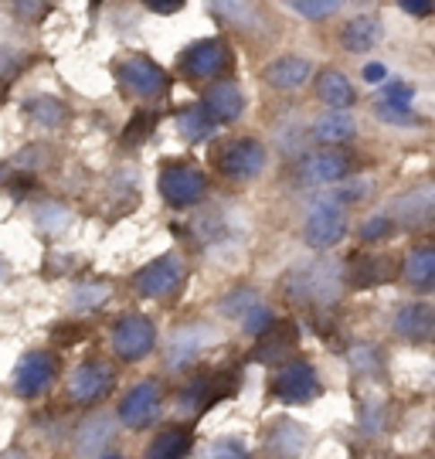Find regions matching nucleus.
<instances>
[{
    "label": "nucleus",
    "mask_w": 435,
    "mask_h": 459,
    "mask_svg": "<svg viewBox=\"0 0 435 459\" xmlns=\"http://www.w3.org/2000/svg\"><path fill=\"white\" fill-rule=\"evenodd\" d=\"M340 286H344V276H340V265L334 263H309V265H296L290 276H286V293L290 299H300V303H337Z\"/></svg>",
    "instance_id": "f257e3e1"
},
{
    "label": "nucleus",
    "mask_w": 435,
    "mask_h": 459,
    "mask_svg": "<svg viewBox=\"0 0 435 459\" xmlns=\"http://www.w3.org/2000/svg\"><path fill=\"white\" fill-rule=\"evenodd\" d=\"M204 191H208L204 174L187 164H170L161 174V195L174 208H191V204H197L204 197Z\"/></svg>",
    "instance_id": "f03ea898"
},
{
    "label": "nucleus",
    "mask_w": 435,
    "mask_h": 459,
    "mask_svg": "<svg viewBox=\"0 0 435 459\" xmlns=\"http://www.w3.org/2000/svg\"><path fill=\"white\" fill-rule=\"evenodd\" d=\"M347 235V214L337 201H320L303 225V238L313 248H334Z\"/></svg>",
    "instance_id": "7ed1b4c3"
},
{
    "label": "nucleus",
    "mask_w": 435,
    "mask_h": 459,
    "mask_svg": "<svg viewBox=\"0 0 435 459\" xmlns=\"http://www.w3.org/2000/svg\"><path fill=\"white\" fill-rule=\"evenodd\" d=\"M320 392H323V385H320V377H317V371H313L309 364H300V361L290 364V368H283L273 381V394L279 402H286V405H307V402H313Z\"/></svg>",
    "instance_id": "20e7f679"
},
{
    "label": "nucleus",
    "mask_w": 435,
    "mask_h": 459,
    "mask_svg": "<svg viewBox=\"0 0 435 459\" xmlns=\"http://www.w3.org/2000/svg\"><path fill=\"white\" fill-rule=\"evenodd\" d=\"M218 167L222 174L235 178V181H245V178H256L258 170L265 167V150L258 140H231L218 150Z\"/></svg>",
    "instance_id": "39448f33"
},
{
    "label": "nucleus",
    "mask_w": 435,
    "mask_h": 459,
    "mask_svg": "<svg viewBox=\"0 0 435 459\" xmlns=\"http://www.w3.org/2000/svg\"><path fill=\"white\" fill-rule=\"evenodd\" d=\"M157 344V330L150 320L144 316H126L119 320V327L113 333V347L123 361H136V358H146Z\"/></svg>",
    "instance_id": "423d86ee"
},
{
    "label": "nucleus",
    "mask_w": 435,
    "mask_h": 459,
    "mask_svg": "<svg viewBox=\"0 0 435 459\" xmlns=\"http://www.w3.org/2000/svg\"><path fill=\"white\" fill-rule=\"evenodd\" d=\"M180 282H184V263H180L178 255H163V259H157L153 265H146L144 273L136 276V290L144 296L161 299V296L178 293Z\"/></svg>",
    "instance_id": "0eeeda50"
},
{
    "label": "nucleus",
    "mask_w": 435,
    "mask_h": 459,
    "mask_svg": "<svg viewBox=\"0 0 435 459\" xmlns=\"http://www.w3.org/2000/svg\"><path fill=\"white\" fill-rule=\"evenodd\" d=\"M157 415H161V388H157V381H140V385L123 398V405H119V419H123L129 429L150 426Z\"/></svg>",
    "instance_id": "6e6552de"
},
{
    "label": "nucleus",
    "mask_w": 435,
    "mask_h": 459,
    "mask_svg": "<svg viewBox=\"0 0 435 459\" xmlns=\"http://www.w3.org/2000/svg\"><path fill=\"white\" fill-rule=\"evenodd\" d=\"M55 371H58V361H55L51 354H45V351L28 354V358L21 361V368H17V375H14L17 394H21V398H38V394L51 385Z\"/></svg>",
    "instance_id": "1a4fd4ad"
},
{
    "label": "nucleus",
    "mask_w": 435,
    "mask_h": 459,
    "mask_svg": "<svg viewBox=\"0 0 435 459\" xmlns=\"http://www.w3.org/2000/svg\"><path fill=\"white\" fill-rule=\"evenodd\" d=\"M228 62H231L228 48L222 45V41L211 38V41H197L194 48H187L180 68H184L187 75H194V79H214L218 72H225Z\"/></svg>",
    "instance_id": "9d476101"
},
{
    "label": "nucleus",
    "mask_w": 435,
    "mask_h": 459,
    "mask_svg": "<svg viewBox=\"0 0 435 459\" xmlns=\"http://www.w3.org/2000/svg\"><path fill=\"white\" fill-rule=\"evenodd\" d=\"M119 79L126 82V89H133L136 96H144V99L161 96L163 89H167V75H163L150 58H144V55L123 62V65H119Z\"/></svg>",
    "instance_id": "9b49d317"
},
{
    "label": "nucleus",
    "mask_w": 435,
    "mask_h": 459,
    "mask_svg": "<svg viewBox=\"0 0 435 459\" xmlns=\"http://www.w3.org/2000/svg\"><path fill=\"white\" fill-rule=\"evenodd\" d=\"M296 344H300V333H296V327H292L290 320H283V324H269V327L262 330L256 361H262V364L283 361V358H290L292 351H296Z\"/></svg>",
    "instance_id": "f8f14e48"
},
{
    "label": "nucleus",
    "mask_w": 435,
    "mask_h": 459,
    "mask_svg": "<svg viewBox=\"0 0 435 459\" xmlns=\"http://www.w3.org/2000/svg\"><path fill=\"white\" fill-rule=\"evenodd\" d=\"M242 106L245 99L239 92V85L235 82H218L208 89V96H204V113L214 119V123H231V119H239L242 116Z\"/></svg>",
    "instance_id": "ddd939ff"
},
{
    "label": "nucleus",
    "mask_w": 435,
    "mask_h": 459,
    "mask_svg": "<svg viewBox=\"0 0 435 459\" xmlns=\"http://www.w3.org/2000/svg\"><path fill=\"white\" fill-rule=\"evenodd\" d=\"M109 385H113V371L106 364L89 361L82 364L75 377H72V398L75 402H92V398H102L109 392Z\"/></svg>",
    "instance_id": "4468645a"
},
{
    "label": "nucleus",
    "mask_w": 435,
    "mask_h": 459,
    "mask_svg": "<svg viewBox=\"0 0 435 459\" xmlns=\"http://www.w3.org/2000/svg\"><path fill=\"white\" fill-rule=\"evenodd\" d=\"M262 75H265V82L273 85V89L290 92V89H300V85L309 79V62L300 58V55H283V58H275Z\"/></svg>",
    "instance_id": "2eb2a0df"
},
{
    "label": "nucleus",
    "mask_w": 435,
    "mask_h": 459,
    "mask_svg": "<svg viewBox=\"0 0 435 459\" xmlns=\"http://www.w3.org/2000/svg\"><path fill=\"white\" fill-rule=\"evenodd\" d=\"M351 174V157L347 153H317L303 164V181L307 184H334Z\"/></svg>",
    "instance_id": "dca6fc26"
},
{
    "label": "nucleus",
    "mask_w": 435,
    "mask_h": 459,
    "mask_svg": "<svg viewBox=\"0 0 435 459\" xmlns=\"http://www.w3.org/2000/svg\"><path fill=\"white\" fill-rule=\"evenodd\" d=\"M432 327H435V313L432 307H425V303H408L402 313H398V320H395V330L408 337V341H429L432 337Z\"/></svg>",
    "instance_id": "f3484780"
},
{
    "label": "nucleus",
    "mask_w": 435,
    "mask_h": 459,
    "mask_svg": "<svg viewBox=\"0 0 435 459\" xmlns=\"http://www.w3.org/2000/svg\"><path fill=\"white\" fill-rule=\"evenodd\" d=\"M211 11L218 14V21H225L231 28H258L262 24V14L252 0H208Z\"/></svg>",
    "instance_id": "a211bd4d"
},
{
    "label": "nucleus",
    "mask_w": 435,
    "mask_h": 459,
    "mask_svg": "<svg viewBox=\"0 0 435 459\" xmlns=\"http://www.w3.org/2000/svg\"><path fill=\"white\" fill-rule=\"evenodd\" d=\"M191 453V432L187 429H163L153 439V446L146 449V459H184Z\"/></svg>",
    "instance_id": "6ab92c4d"
},
{
    "label": "nucleus",
    "mask_w": 435,
    "mask_h": 459,
    "mask_svg": "<svg viewBox=\"0 0 435 459\" xmlns=\"http://www.w3.org/2000/svg\"><path fill=\"white\" fill-rule=\"evenodd\" d=\"M351 282L354 286H378V282H387L391 279V259L385 255H354L351 259Z\"/></svg>",
    "instance_id": "aec40b11"
},
{
    "label": "nucleus",
    "mask_w": 435,
    "mask_h": 459,
    "mask_svg": "<svg viewBox=\"0 0 435 459\" xmlns=\"http://www.w3.org/2000/svg\"><path fill=\"white\" fill-rule=\"evenodd\" d=\"M307 446V429H300L296 422H275L273 436H269V449L279 459H296Z\"/></svg>",
    "instance_id": "412c9836"
},
{
    "label": "nucleus",
    "mask_w": 435,
    "mask_h": 459,
    "mask_svg": "<svg viewBox=\"0 0 435 459\" xmlns=\"http://www.w3.org/2000/svg\"><path fill=\"white\" fill-rule=\"evenodd\" d=\"M340 41H344L347 51H371L374 45L381 41V24H378L374 17H354V21L344 28Z\"/></svg>",
    "instance_id": "4be33fe9"
},
{
    "label": "nucleus",
    "mask_w": 435,
    "mask_h": 459,
    "mask_svg": "<svg viewBox=\"0 0 435 459\" xmlns=\"http://www.w3.org/2000/svg\"><path fill=\"white\" fill-rule=\"evenodd\" d=\"M354 133H357V123L347 109H334V113H326L317 123V140H323V143H347Z\"/></svg>",
    "instance_id": "5701e85b"
},
{
    "label": "nucleus",
    "mask_w": 435,
    "mask_h": 459,
    "mask_svg": "<svg viewBox=\"0 0 435 459\" xmlns=\"http://www.w3.org/2000/svg\"><path fill=\"white\" fill-rule=\"evenodd\" d=\"M320 96L326 106L347 109V106H354V85L347 82L340 72H326V75L320 79Z\"/></svg>",
    "instance_id": "b1692460"
},
{
    "label": "nucleus",
    "mask_w": 435,
    "mask_h": 459,
    "mask_svg": "<svg viewBox=\"0 0 435 459\" xmlns=\"http://www.w3.org/2000/svg\"><path fill=\"white\" fill-rule=\"evenodd\" d=\"M178 130L184 140L197 143V140H204V136L214 133V119H211L201 106H194V109H184V113L178 116Z\"/></svg>",
    "instance_id": "393cba45"
},
{
    "label": "nucleus",
    "mask_w": 435,
    "mask_h": 459,
    "mask_svg": "<svg viewBox=\"0 0 435 459\" xmlns=\"http://www.w3.org/2000/svg\"><path fill=\"white\" fill-rule=\"evenodd\" d=\"M408 282H415V286H432L435 279V252L432 248H415L412 255H408Z\"/></svg>",
    "instance_id": "a878e982"
},
{
    "label": "nucleus",
    "mask_w": 435,
    "mask_h": 459,
    "mask_svg": "<svg viewBox=\"0 0 435 459\" xmlns=\"http://www.w3.org/2000/svg\"><path fill=\"white\" fill-rule=\"evenodd\" d=\"M24 113L31 116L34 123H41V126H62L65 123V106L58 102V99H48V96L28 102Z\"/></svg>",
    "instance_id": "bb28decb"
},
{
    "label": "nucleus",
    "mask_w": 435,
    "mask_h": 459,
    "mask_svg": "<svg viewBox=\"0 0 435 459\" xmlns=\"http://www.w3.org/2000/svg\"><path fill=\"white\" fill-rule=\"evenodd\" d=\"M109 436H113V426H109V419L96 415V419H89V422H85V429H82L79 449H82V453H99L102 446L109 443Z\"/></svg>",
    "instance_id": "cd10ccee"
},
{
    "label": "nucleus",
    "mask_w": 435,
    "mask_h": 459,
    "mask_svg": "<svg viewBox=\"0 0 435 459\" xmlns=\"http://www.w3.org/2000/svg\"><path fill=\"white\" fill-rule=\"evenodd\" d=\"M398 212H412L405 214V221L408 225H422V221H429V214H432V191L429 187H422L415 195H408L398 201Z\"/></svg>",
    "instance_id": "c85d7f7f"
},
{
    "label": "nucleus",
    "mask_w": 435,
    "mask_h": 459,
    "mask_svg": "<svg viewBox=\"0 0 435 459\" xmlns=\"http://www.w3.org/2000/svg\"><path fill=\"white\" fill-rule=\"evenodd\" d=\"M197 347H201V337H197V330H184L174 337V344H170V354H167V361L170 368H180V364L194 361V354H197Z\"/></svg>",
    "instance_id": "c756f323"
},
{
    "label": "nucleus",
    "mask_w": 435,
    "mask_h": 459,
    "mask_svg": "<svg viewBox=\"0 0 435 459\" xmlns=\"http://www.w3.org/2000/svg\"><path fill=\"white\" fill-rule=\"evenodd\" d=\"M290 7L296 11V14L320 21V17H330L334 11H337L340 0H290Z\"/></svg>",
    "instance_id": "7c9ffc66"
},
{
    "label": "nucleus",
    "mask_w": 435,
    "mask_h": 459,
    "mask_svg": "<svg viewBox=\"0 0 435 459\" xmlns=\"http://www.w3.org/2000/svg\"><path fill=\"white\" fill-rule=\"evenodd\" d=\"M106 296H109V286L92 282V286H79L72 303H75L79 310H96V307H102V303H106Z\"/></svg>",
    "instance_id": "2f4dec72"
},
{
    "label": "nucleus",
    "mask_w": 435,
    "mask_h": 459,
    "mask_svg": "<svg viewBox=\"0 0 435 459\" xmlns=\"http://www.w3.org/2000/svg\"><path fill=\"white\" fill-rule=\"evenodd\" d=\"M378 119L395 123V126H415L419 123V116L412 113V106H395V102H381L378 106Z\"/></svg>",
    "instance_id": "473e14b6"
},
{
    "label": "nucleus",
    "mask_w": 435,
    "mask_h": 459,
    "mask_svg": "<svg viewBox=\"0 0 435 459\" xmlns=\"http://www.w3.org/2000/svg\"><path fill=\"white\" fill-rule=\"evenodd\" d=\"M387 231H391V214H374L371 221L361 229V238L364 242H378V238H385Z\"/></svg>",
    "instance_id": "72a5a7b5"
},
{
    "label": "nucleus",
    "mask_w": 435,
    "mask_h": 459,
    "mask_svg": "<svg viewBox=\"0 0 435 459\" xmlns=\"http://www.w3.org/2000/svg\"><path fill=\"white\" fill-rule=\"evenodd\" d=\"M153 126V116L150 113H140L133 123L126 126V147H133V143H144L146 140V130Z\"/></svg>",
    "instance_id": "f704fd0d"
},
{
    "label": "nucleus",
    "mask_w": 435,
    "mask_h": 459,
    "mask_svg": "<svg viewBox=\"0 0 435 459\" xmlns=\"http://www.w3.org/2000/svg\"><path fill=\"white\" fill-rule=\"evenodd\" d=\"M385 102H395V106H412V99H415V89L408 82H387L385 85Z\"/></svg>",
    "instance_id": "c9c22d12"
},
{
    "label": "nucleus",
    "mask_w": 435,
    "mask_h": 459,
    "mask_svg": "<svg viewBox=\"0 0 435 459\" xmlns=\"http://www.w3.org/2000/svg\"><path fill=\"white\" fill-rule=\"evenodd\" d=\"M351 361H354L361 371H371L374 364H378V354H374V347H354V351H351Z\"/></svg>",
    "instance_id": "e433bc0d"
},
{
    "label": "nucleus",
    "mask_w": 435,
    "mask_h": 459,
    "mask_svg": "<svg viewBox=\"0 0 435 459\" xmlns=\"http://www.w3.org/2000/svg\"><path fill=\"white\" fill-rule=\"evenodd\" d=\"M214 459H248V453H245L239 443H231V439H228V443L214 446Z\"/></svg>",
    "instance_id": "4c0bfd02"
},
{
    "label": "nucleus",
    "mask_w": 435,
    "mask_h": 459,
    "mask_svg": "<svg viewBox=\"0 0 435 459\" xmlns=\"http://www.w3.org/2000/svg\"><path fill=\"white\" fill-rule=\"evenodd\" d=\"M14 4L24 17H41L48 11V0H14Z\"/></svg>",
    "instance_id": "58836bf2"
},
{
    "label": "nucleus",
    "mask_w": 435,
    "mask_h": 459,
    "mask_svg": "<svg viewBox=\"0 0 435 459\" xmlns=\"http://www.w3.org/2000/svg\"><path fill=\"white\" fill-rule=\"evenodd\" d=\"M408 14H415V17H425V14H432V0H398Z\"/></svg>",
    "instance_id": "ea45409f"
},
{
    "label": "nucleus",
    "mask_w": 435,
    "mask_h": 459,
    "mask_svg": "<svg viewBox=\"0 0 435 459\" xmlns=\"http://www.w3.org/2000/svg\"><path fill=\"white\" fill-rule=\"evenodd\" d=\"M150 11H157V14H174L184 0H144Z\"/></svg>",
    "instance_id": "a19ab883"
},
{
    "label": "nucleus",
    "mask_w": 435,
    "mask_h": 459,
    "mask_svg": "<svg viewBox=\"0 0 435 459\" xmlns=\"http://www.w3.org/2000/svg\"><path fill=\"white\" fill-rule=\"evenodd\" d=\"M385 75H387L385 65H368V68H364V79H368V82H381Z\"/></svg>",
    "instance_id": "79ce46f5"
},
{
    "label": "nucleus",
    "mask_w": 435,
    "mask_h": 459,
    "mask_svg": "<svg viewBox=\"0 0 435 459\" xmlns=\"http://www.w3.org/2000/svg\"><path fill=\"white\" fill-rule=\"evenodd\" d=\"M0 279H7V263L0 259Z\"/></svg>",
    "instance_id": "37998d69"
},
{
    "label": "nucleus",
    "mask_w": 435,
    "mask_h": 459,
    "mask_svg": "<svg viewBox=\"0 0 435 459\" xmlns=\"http://www.w3.org/2000/svg\"><path fill=\"white\" fill-rule=\"evenodd\" d=\"M102 459H119V456H102Z\"/></svg>",
    "instance_id": "c03bdc74"
},
{
    "label": "nucleus",
    "mask_w": 435,
    "mask_h": 459,
    "mask_svg": "<svg viewBox=\"0 0 435 459\" xmlns=\"http://www.w3.org/2000/svg\"><path fill=\"white\" fill-rule=\"evenodd\" d=\"M0 178H4V167H0Z\"/></svg>",
    "instance_id": "a18cd8bd"
}]
</instances>
